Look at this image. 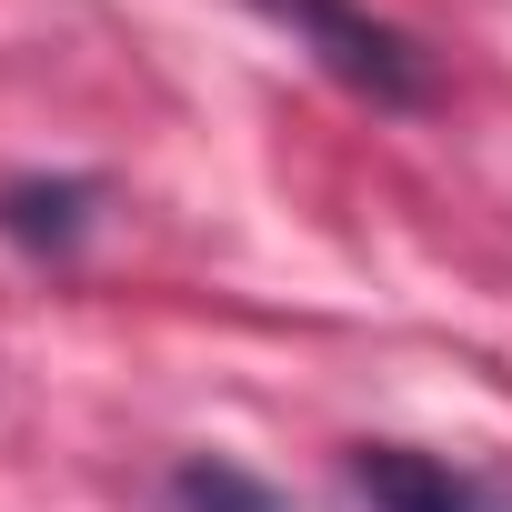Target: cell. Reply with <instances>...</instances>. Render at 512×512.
<instances>
[{
    "label": "cell",
    "mask_w": 512,
    "mask_h": 512,
    "mask_svg": "<svg viewBox=\"0 0 512 512\" xmlns=\"http://www.w3.org/2000/svg\"><path fill=\"white\" fill-rule=\"evenodd\" d=\"M262 11H272L282 31H302V51H312L332 81H352L362 101H382V111H422V101H432V61H422V41H402L392 21L352 11V0H262Z\"/></svg>",
    "instance_id": "obj_1"
},
{
    "label": "cell",
    "mask_w": 512,
    "mask_h": 512,
    "mask_svg": "<svg viewBox=\"0 0 512 512\" xmlns=\"http://www.w3.org/2000/svg\"><path fill=\"white\" fill-rule=\"evenodd\" d=\"M171 502H181V512H282L262 482L231 472V462H181V472H171Z\"/></svg>",
    "instance_id": "obj_4"
},
{
    "label": "cell",
    "mask_w": 512,
    "mask_h": 512,
    "mask_svg": "<svg viewBox=\"0 0 512 512\" xmlns=\"http://www.w3.org/2000/svg\"><path fill=\"white\" fill-rule=\"evenodd\" d=\"M91 181H11L0 191V231L11 241H31V251H71L81 231H91Z\"/></svg>",
    "instance_id": "obj_3"
},
{
    "label": "cell",
    "mask_w": 512,
    "mask_h": 512,
    "mask_svg": "<svg viewBox=\"0 0 512 512\" xmlns=\"http://www.w3.org/2000/svg\"><path fill=\"white\" fill-rule=\"evenodd\" d=\"M342 482L362 512H502V492L442 452H412V442H352L342 452Z\"/></svg>",
    "instance_id": "obj_2"
}]
</instances>
